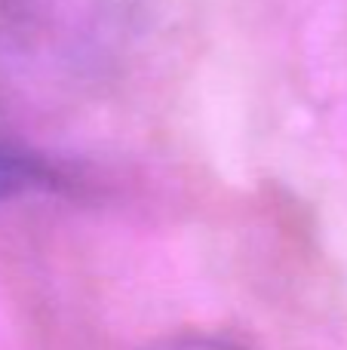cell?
Listing matches in <instances>:
<instances>
[{"instance_id":"1","label":"cell","mask_w":347,"mask_h":350,"mask_svg":"<svg viewBox=\"0 0 347 350\" xmlns=\"http://www.w3.org/2000/svg\"><path fill=\"white\" fill-rule=\"evenodd\" d=\"M148 0H0V53L53 90H89L123 68Z\"/></svg>"},{"instance_id":"2","label":"cell","mask_w":347,"mask_h":350,"mask_svg":"<svg viewBox=\"0 0 347 350\" xmlns=\"http://www.w3.org/2000/svg\"><path fill=\"white\" fill-rule=\"evenodd\" d=\"M55 187H65V175L49 160L0 142V203L31 191H55Z\"/></svg>"},{"instance_id":"3","label":"cell","mask_w":347,"mask_h":350,"mask_svg":"<svg viewBox=\"0 0 347 350\" xmlns=\"http://www.w3.org/2000/svg\"><path fill=\"white\" fill-rule=\"evenodd\" d=\"M154 350H243V347L227 345V341H215V338H178V341H166V345Z\"/></svg>"}]
</instances>
